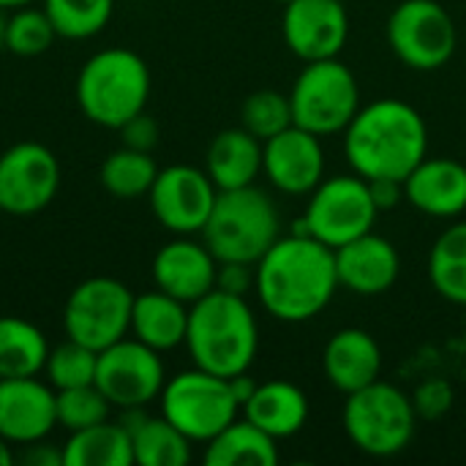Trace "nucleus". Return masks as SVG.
<instances>
[{
  "instance_id": "obj_25",
  "label": "nucleus",
  "mask_w": 466,
  "mask_h": 466,
  "mask_svg": "<svg viewBox=\"0 0 466 466\" xmlns=\"http://www.w3.org/2000/svg\"><path fill=\"white\" fill-rule=\"evenodd\" d=\"M279 461V440H273L246 418L232 420L210 442H205L208 466H276Z\"/></svg>"
},
{
  "instance_id": "obj_45",
  "label": "nucleus",
  "mask_w": 466,
  "mask_h": 466,
  "mask_svg": "<svg viewBox=\"0 0 466 466\" xmlns=\"http://www.w3.org/2000/svg\"><path fill=\"white\" fill-rule=\"evenodd\" d=\"M276 3H289V0H276Z\"/></svg>"
},
{
  "instance_id": "obj_11",
  "label": "nucleus",
  "mask_w": 466,
  "mask_h": 466,
  "mask_svg": "<svg viewBox=\"0 0 466 466\" xmlns=\"http://www.w3.org/2000/svg\"><path fill=\"white\" fill-rule=\"evenodd\" d=\"M134 292L106 276L74 287L63 306V330L68 339L101 352L131 333Z\"/></svg>"
},
{
  "instance_id": "obj_1",
  "label": "nucleus",
  "mask_w": 466,
  "mask_h": 466,
  "mask_svg": "<svg viewBox=\"0 0 466 466\" xmlns=\"http://www.w3.org/2000/svg\"><path fill=\"white\" fill-rule=\"evenodd\" d=\"M339 289L336 251L311 235L279 238L254 265V292L279 322L300 325L319 317Z\"/></svg>"
},
{
  "instance_id": "obj_21",
  "label": "nucleus",
  "mask_w": 466,
  "mask_h": 466,
  "mask_svg": "<svg viewBox=\"0 0 466 466\" xmlns=\"http://www.w3.org/2000/svg\"><path fill=\"white\" fill-rule=\"evenodd\" d=\"M322 371L330 388L350 396L382 374V350L380 341L360 328H344L333 333L322 350Z\"/></svg>"
},
{
  "instance_id": "obj_30",
  "label": "nucleus",
  "mask_w": 466,
  "mask_h": 466,
  "mask_svg": "<svg viewBox=\"0 0 466 466\" xmlns=\"http://www.w3.org/2000/svg\"><path fill=\"white\" fill-rule=\"evenodd\" d=\"M156 175H158V167L150 153L134 150V147H120L104 158L98 180H101L104 191H109L112 197L137 199L153 188Z\"/></svg>"
},
{
  "instance_id": "obj_24",
  "label": "nucleus",
  "mask_w": 466,
  "mask_h": 466,
  "mask_svg": "<svg viewBox=\"0 0 466 466\" xmlns=\"http://www.w3.org/2000/svg\"><path fill=\"white\" fill-rule=\"evenodd\" d=\"M188 333V309L183 300L153 289L134 295L131 309V336L147 344L156 352H169L186 344Z\"/></svg>"
},
{
  "instance_id": "obj_18",
  "label": "nucleus",
  "mask_w": 466,
  "mask_h": 466,
  "mask_svg": "<svg viewBox=\"0 0 466 466\" xmlns=\"http://www.w3.org/2000/svg\"><path fill=\"white\" fill-rule=\"evenodd\" d=\"M336 273L339 287L360 298H377L393 289L401 276L399 248L377 235L374 229L336 248Z\"/></svg>"
},
{
  "instance_id": "obj_20",
  "label": "nucleus",
  "mask_w": 466,
  "mask_h": 466,
  "mask_svg": "<svg viewBox=\"0 0 466 466\" xmlns=\"http://www.w3.org/2000/svg\"><path fill=\"white\" fill-rule=\"evenodd\" d=\"M404 199L431 218H459L466 210V167L456 158H423L404 177Z\"/></svg>"
},
{
  "instance_id": "obj_13",
  "label": "nucleus",
  "mask_w": 466,
  "mask_h": 466,
  "mask_svg": "<svg viewBox=\"0 0 466 466\" xmlns=\"http://www.w3.org/2000/svg\"><path fill=\"white\" fill-rule=\"evenodd\" d=\"M60 188V164L41 142H16L0 156V210L8 216L41 213Z\"/></svg>"
},
{
  "instance_id": "obj_40",
  "label": "nucleus",
  "mask_w": 466,
  "mask_h": 466,
  "mask_svg": "<svg viewBox=\"0 0 466 466\" xmlns=\"http://www.w3.org/2000/svg\"><path fill=\"white\" fill-rule=\"evenodd\" d=\"M16 461L25 466H63V448H55L44 440L25 445V451L16 456Z\"/></svg>"
},
{
  "instance_id": "obj_44",
  "label": "nucleus",
  "mask_w": 466,
  "mask_h": 466,
  "mask_svg": "<svg viewBox=\"0 0 466 466\" xmlns=\"http://www.w3.org/2000/svg\"><path fill=\"white\" fill-rule=\"evenodd\" d=\"M33 0H0V8H22V5H30Z\"/></svg>"
},
{
  "instance_id": "obj_29",
  "label": "nucleus",
  "mask_w": 466,
  "mask_h": 466,
  "mask_svg": "<svg viewBox=\"0 0 466 466\" xmlns=\"http://www.w3.org/2000/svg\"><path fill=\"white\" fill-rule=\"evenodd\" d=\"M134 464L139 466H186L191 461V440L175 429L164 415H147L131 434Z\"/></svg>"
},
{
  "instance_id": "obj_41",
  "label": "nucleus",
  "mask_w": 466,
  "mask_h": 466,
  "mask_svg": "<svg viewBox=\"0 0 466 466\" xmlns=\"http://www.w3.org/2000/svg\"><path fill=\"white\" fill-rule=\"evenodd\" d=\"M229 385H232V393H235V399L240 401V410H243V404L251 399V393L257 390V382L248 377V371L246 374H238V377H232L229 380Z\"/></svg>"
},
{
  "instance_id": "obj_5",
  "label": "nucleus",
  "mask_w": 466,
  "mask_h": 466,
  "mask_svg": "<svg viewBox=\"0 0 466 466\" xmlns=\"http://www.w3.org/2000/svg\"><path fill=\"white\" fill-rule=\"evenodd\" d=\"M279 238V210L273 199L254 183L218 191L210 218L202 229V243L218 262L257 265Z\"/></svg>"
},
{
  "instance_id": "obj_39",
  "label": "nucleus",
  "mask_w": 466,
  "mask_h": 466,
  "mask_svg": "<svg viewBox=\"0 0 466 466\" xmlns=\"http://www.w3.org/2000/svg\"><path fill=\"white\" fill-rule=\"evenodd\" d=\"M369 191H371V199H374L377 210L385 213V210H393L404 199V180L377 177V180H369Z\"/></svg>"
},
{
  "instance_id": "obj_15",
  "label": "nucleus",
  "mask_w": 466,
  "mask_h": 466,
  "mask_svg": "<svg viewBox=\"0 0 466 466\" xmlns=\"http://www.w3.org/2000/svg\"><path fill=\"white\" fill-rule=\"evenodd\" d=\"M281 35L303 63L339 57L350 38V14L341 0H289L281 14Z\"/></svg>"
},
{
  "instance_id": "obj_23",
  "label": "nucleus",
  "mask_w": 466,
  "mask_h": 466,
  "mask_svg": "<svg viewBox=\"0 0 466 466\" xmlns=\"http://www.w3.org/2000/svg\"><path fill=\"white\" fill-rule=\"evenodd\" d=\"M205 172L218 191L251 186L262 172V142L240 128H224L205 153Z\"/></svg>"
},
{
  "instance_id": "obj_36",
  "label": "nucleus",
  "mask_w": 466,
  "mask_h": 466,
  "mask_svg": "<svg viewBox=\"0 0 466 466\" xmlns=\"http://www.w3.org/2000/svg\"><path fill=\"white\" fill-rule=\"evenodd\" d=\"M453 401H456L453 385L448 380H440V377L420 382L418 390L412 393V407L418 412V420H426V423L445 418L453 410Z\"/></svg>"
},
{
  "instance_id": "obj_22",
  "label": "nucleus",
  "mask_w": 466,
  "mask_h": 466,
  "mask_svg": "<svg viewBox=\"0 0 466 466\" xmlns=\"http://www.w3.org/2000/svg\"><path fill=\"white\" fill-rule=\"evenodd\" d=\"M240 412L273 440H289L306 429L311 407L309 396L289 380H268L257 382V390Z\"/></svg>"
},
{
  "instance_id": "obj_6",
  "label": "nucleus",
  "mask_w": 466,
  "mask_h": 466,
  "mask_svg": "<svg viewBox=\"0 0 466 466\" xmlns=\"http://www.w3.org/2000/svg\"><path fill=\"white\" fill-rule=\"evenodd\" d=\"M341 420L347 440L371 459H393L404 453L418 431L412 396L385 380L350 393Z\"/></svg>"
},
{
  "instance_id": "obj_14",
  "label": "nucleus",
  "mask_w": 466,
  "mask_h": 466,
  "mask_svg": "<svg viewBox=\"0 0 466 466\" xmlns=\"http://www.w3.org/2000/svg\"><path fill=\"white\" fill-rule=\"evenodd\" d=\"M147 197L150 210L164 229L175 235H197L210 218L218 188L205 169L172 164L167 169H158Z\"/></svg>"
},
{
  "instance_id": "obj_3",
  "label": "nucleus",
  "mask_w": 466,
  "mask_h": 466,
  "mask_svg": "<svg viewBox=\"0 0 466 466\" xmlns=\"http://www.w3.org/2000/svg\"><path fill=\"white\" fill-rule=\"evenodd\" d=\"M186 347L197 369L224 380L246 374L259 352V325L248 300L213 289L191 303Z\"/></svg>"
},
{
  "instance_id": "obj_27",
  "label": "nucleus",
  "mask_w": 466,
  "mask_h": 466,
  "mask_svg": "<svg viewBox=\"0 0 466 466\" xmlns=\"http://www.w3.org/2000/svg\"><path fill=\"white\" fill-rule=\"evenodd\" d=\"M49 344L44 333L19 317H0V380L38 377L46 366Z\"/></svg>"
},
{
  "instance_id": "obj_16",
  "label": "nucleus",
  "mask_w": 466,
  "mask_h": 466,
  "mask_svg": "<svg viewBox=\"0 0 466 466\" xmlns=\"http://www.w3.org/2000/svg\"><path fill=\"white\" fill-rule=\"evenodd\" d=\"M262 172L270 186L289 197H309L325 180L322 137L289 126L262 142Z\"/></svg>"
},
{
  "instance_id": "obj_8",
  "label": "nucleus",
  "mask_w": 466,
  "mask_h": 466,
  "mask_svg": "<svg viewBox=\"0 0 466 466\" xmlns=\"http://www.w3.org/2000/svg\"><path fill=\"white\" fill-rule=\"evenodd\" d=\"M158 399L161 415L191 442L202 445L240 415V401L235 399L229 380L197 366L167 380Z\"/></svg>"
},
{
  "instance_id": "obj_2",
  "label": "nucleus",
  "mask_w": 466,
  "mask_h": 466,
  "mask_svg": "<svg viewBox=\"0 0 466 466\" xmlns=\"http://www.w3.org/2000/svg\"><path fill=\"white\" fill-rule=\"evenodd\" d=\"M429 156L426 117L401 98L363 104L344 128V158L366 180H404Z\"/></svg>"
},
{
  "instance_id": "obj_42",
  "label": "nucleus",
  "mask_w": 466,
  "mask_h": 466,
  "mask_svg": "<svg viewBox=\"0 0 466 466\" xmlns=\"http://www.w3.org/2000/svg\"><path fill=\"white\" fill-rule=\"evenodd\" d=\"M16 461V453L11 451V445L0 437V466H11Z\"/></svg>"
},
{
  "instance_id": "obj_35",
  "label": "nucleus",
  "mask_w": 466,
  "mask_h": 466,
  "mask_svg": "<svg viewBox=\"0 0 466 466\" xmlns=\"http://www.w3.org/2000/svg\"><path fill=\"white\" fill-rule=\"evenodd\" d=\"M57 38L52 19L46 16L44 8H30L22 5L8 16L5 27V49L19 55V57H38L44 55L52 41Z\"/></svg>"
},
{
  "instance_id": "obj_28",
  "label": "nucleus",
  "mask_w": 466,
  "mask_h": 466,
  "mask_svg": "<svg viewBox=\"0 0 466 466\" xmlns=\"http://www.w3.org/2000/svg\"><path fill=\"white\" fill-rule=\"evenodd\" d=\"M429 281L442 300L466 306V221L451 224L434 240L429 251Z\"/></svg>"
},
{
  "instance_id": "obj_34",
  "label": "nucleus",
  "mask_w": 466,
  "mask_h": 466,
  "mask_svg": "<svg viewBox=\"0 0 466 466\" xmlns=\"http://www.w3.org/2000/svg\"><path fill=\"white\" fill-rule=\"evenodd\" d=\"M55 410H57V426H63L68 434L90 429L96 423L109 420V399L93 385L82 388H68V390H55Z\"/></svg>"
},
{
  "instance_id": "obj_9",
  "label": "nucleus",
  "mask_w": 466,
  "mask_h": 466,
  "mask_svg": "<svg viewBox=\"0 0 466 466\" xmlns=\"http://www.w3.org/2000/svg\"><path fill=\"white\" fill-rule=\"evenodd\" d=\"M380 210L371 199L369 180L360 175H333L325 177L311 194L298 221L300 235H311L328 248H341L344 243L374 229Z\"/></svg>"
},
{
  "instance_id": "obj_33",
  "label": "nucleus",
  "mask_w": 466,
  "mask_h": 466,
  "mask_svg": "<svg viewBox=\"0 0 466 466\" xmlns=\"http://www.w3.org/2000/svg\"><path fill=\"white\" fill-rule=\"evenodd\" d=\"M240 126L254 134L259 142L281 134L284 128L292 126V104H289V96L287 93H279V90H257L251 93L243 106H240Z\"/></svg>"
},
{
  "instance_id": "obj_19",
  "label": "nucleus",
  "mask_w": 466,
  "mask_h": 466,
  "mask_svg": "<svg viewBox=\"0 0 466 466\" xmlns=\"http://www.w3.org/2000/svg\"><path fill=\"white\" fill-rule=\"evenodd\" d=\"M150 270H153L156 289L191 306L216 289L218 259L210 254L205 243L180 235L177 240H169L156 251Z\"/></svg>"
},
{
  "instance_id": "obj_31",
  "label": "nucleus",
  "mask_w": 466,
  "mask_h": 466,
  "mask_svg": "<svg viewBox=\"0 0 466 466\" xmlns=\"http://www.w3.org/2000/svg\"><path fill=\"white\" fill-rule=\"evenodd\" d=\"M115 0H44V11L55 25V33L71 41L90 38L112 19Z\"/></svg>"
},
{
  "instance_id": "obj_37",
  "label": "nucleus",
  "mask_w": 466,
  "mask_h": 466,
  "mask_svg": "<svg viewBox=\"0 0 466 466\" xmlns=\"http://www.w3.org/2000/svg\"><path fill=\"white\" fill-rule=\"evenodd\" d=\"M117 131H120L123 147H134V150L150 153V150L158 145V123H156L147 112L134 115V117H131L128 123H123Z\"/></svg>"
},
{
  "instance_id": "obj_32",
  "label": "nucleus",
  "mask_w": 466,
  "mask_h": 466,
  "mask_svg": "<svg viewBox=\"0 0 466 466\" xmlns=\"http://www.w3.org/2000/svg\"><path fill=\"white\" fill-rule=\"evenodd\" d=\"M96 366H98V352L68 339L66 344L49 350L44 374L55 390H68V388H82L96 382Z\"/></svg>"
},
{
  "instance_id": "obj_10",
  "label": "nucleus",
  "mask_w": 466,
  "mask_h": 466,
  "mask_svg": "<svg viewBox=\"0 0 466 466\" xmlns=\"http://www.w3.org/2000/svg\"><path fill=\"white\" fill-rule=\"evenodd\" d=\"M388 46L412 71H437L459 49V27L440 0H401L388 16Z\"/></svg>"
},
{
  "instance_id": "obj_7",
  "label": "nucleus",
  "mask_w": 466,
  "mask_h": 466,
  "mask_svg": "<svg viewBox=\"0 0 466 466\" xmlns=\"http://www.w3.org/2000/svg\"><path fill=\"white\" fill-rule=\"evenodd\" d=\"M289 104L292 123L317 137L344 134L363 106L358 76L339 57L306 63L289 90Z\"/></svg>"
},
{
  "instance_id": "obj_38",
  "label": "nucleus",
  "mask_w": 466,
  "mask_h": 466,
  "mask_svg": "<svg viewBox=\"0 0 466 466\" xmlns=\"http://www.w3.org/2000/svg\"><path fill=\"white\" fill-rule=\"evenodd\" d=\"M216 289L246 298L248 289H254V265H246V262H218Z\"/></svg>"
},
{
  "instance_id": "obj_12",
  "label": "nucleus",
  "mask_w": 466,
  "mask_h": 466,
  "mask_svg": "<svg viewBox=\"0 0 466 466\" xmlns=\"http://www.w3.org/2000/svg\"><path fill=\"white\" fill-rule=\"evenodd\" d=\"M167 374L161 352L150 350L137 339H120L98 352L96 388L117 410L147 407L164 390Z\"/></svg>"
},
{
  "instance_id": "obj_17",
  "label": "nucleus",
  "mask_w": 466,
  "mask_h": 466,
  "mask_svg": "<svg viewBox=\"0 0 466 466\" xmlns=\"http://www.w3.org/2000/svg\"><path fill=\"white\" fill-rule=\"evenodd\" d=\"M55 388L35 377L0 380V437L8 445L46 440L57 426Z\"/></svg>"
},
{
  "instance_id": "obj_4",
  "label": "nucleus",
  "mask_w": 466,
  "mask_h": 466,
  "mask_svg": "<svg viewBox=\"0 0 466 466\" xmlns=\"http://www.w3.org/2000/svg\"><path fill=\"white\" fill-rule=\"evenodd\" d=\"M150 98L147 63L123 46L96 52L76 76V104L96 126L120 128L134 115L145 112Z\"/></svg>"
},
{
  "instance_id": "obj_26",
  "label": "nucleus",
  "mask_w": 466,
  "mask_h": 466,
  "mask_svg": "<svg viewBox=\"0 0 466 466\" xmlns=\"http://www.w3.org/2000/svg\"><path fill=\"white\" fill-rule=\"evenodd\" d=\"M134 442L120 423H96L74 431L63 445V466H131Z\"/></svg>"
},
{
  "instance_id": "obj_43",
  "label": "nucleus",
  "mask_w": 466,
  "mask_h": 466,
  "mask_svg": "<svg viewBox=\"0 0 466 466\" xmlns=\"http://www.w3.org/2000/svg\"><path fill=\"white\" fill-rule=\"evenodd\" d=\"M5 27H8V16H5V8H0V49L5 46Z\"/></svg>"
}]
</instances>
